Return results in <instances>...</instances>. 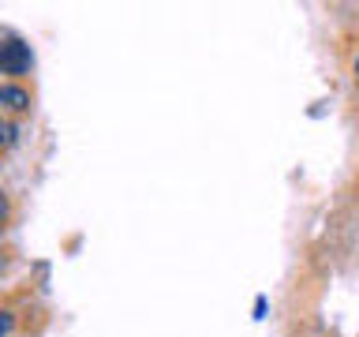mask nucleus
I'll list each match as a JSON object with an SVG mask.
<instances>
[{"instance_id": "f257e3e1", "label": "nucleus", "mask_w": 359, "mask_h": 337, "mask_svg": "<svg viewBox=\"0 0 359 337\" xmlns=\"http://www.w3.org/2000/svg\"><path fill=\"white\" fill-rule=\"evenodd\" d=\"M0 67H4V75H22L30 72V49L22 41H4V49H0Z\"/></svg>"}, {"instance_id": "7ed1b4c3", "label": "nucleus", "mask_w": 359, "mask_h": 337, "mask_svg": "<svg viewBox=\"0 0 359 337\" xmlns=\"http://www.w3.org/2000/svg\"><path fill=\"white\" fill-rule=\"evenodd\" d=\"M0 131H4V146H15V124H4Z\"/></svg>"}, {"instance_id": "20e7f679", "label": "nucleus", "mask_w": 359, "mask_h": 337, "mask_svg": "<svg viewBox=\"0 0 359 337\" xmlns=\"http://www.w3.org/2000/svg\"><path fill=\"white\" fill-rule=\"evenodd\" d=\"M355 75H359V56H355Z\"/></svg>"}, {"instance_id": "f03ea898", "label": "nucleus", "mask_w": 359, "mask_h": 337, "mask_svg": "<svg viewBox=\"0 0 359 337\" xmlns=\"http://www.w3.org/2000/svg\"><path fill=\"white\" fill-rule=\"evenodd\" d=\"M0 105H8L11 112H22V109H30V94L8 83V86H0Z\"/></svg>"}]
</instances>
